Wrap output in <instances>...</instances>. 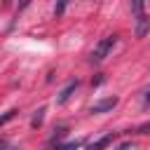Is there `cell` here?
I'll return each instance as SVG.
<instances>
[{"instance_id":"obj_1","label":"cell","mask_w":150,"mask_h":150,"mask_svg":"<svg viewBox=\"0 0 150 150\" xmlns=\"http://www.w3.org/2000/svg\"><path fill=\"white\" fill-rule=\"evenodd\" d=\"M115 45H117V35H115V33H112V35H105V38L94 47V52H91L89 61H91V63H101V61L112 52V47H115Z\"/></svg>"},{"instance_id":"obj_2","label":"cell","mask_w":150,"mask_h":150,"mask_svg":"<svg viewBox=\"0 0 150 150\" xmlns=\"http://www.w3.org/2000/svg\"><path fill=\"white\" fill-rule=\"evenodd\" d=\"M117 105V96H108V98H101V101H96L91 108H89V112H94V115H101V112H108V110H112Z\"/></svg>"},{"instance_id":"obj_3","label":"cell","mask_w":150,"mask_h":150,"mask_svg":"<svg viewBox=\"0 0 150 150\" xmlns=\"http://www.w3.org/2000/svg\"><path fill=\"white\" fill-rule=\"evenodd\" d=\"M77 87H80V82H77V80L68 82V87H66V89H63V91H61V94L56 96V103H59V105H61V103H66V101H68V98L73 96V91H75Z\"/></svg>"},{"instance_id":"obj_4","label":"cell","mask_w":150,"mask_h":150,"mask_svg":"<svg viewBox=\"0 0 150 150\" xmlns=\"http://www.w3.org/2000/svg\"><path fill=\"white\" fill-rule=\"evenodd\" d=\"M45 112H47L45 108H38V110H35V115H33V120H30V127H33V129L42 127V122H45Z\"/></svg>"},{"instance_id":"obj_5","label":"cell","mask_w":150,"mask_h":150,"mask_svg":"<svg viewBox=\"0 0 150 150\" xmlns=\"http://www.w3.org/2000/svg\"><path fill=\"white\" fill-rule=\"evenodd\" d=\"M136 21H138V26H136V35H138V38H143V35L148 33V19L141 14V16H136Z\"/></svg>"},{"instance_id":"obj_6","label":"cell","mask_w":150,"mask_h":150,"mask_svg":"<svg viewBox=\"0 0 150 150\" xmlns=\"http://www.w3.org/2000/svg\"><path fill=\"white\" fill-rule=\"evenodd\" d=\"M70 2H73V0H59V2H56V7H54V14H56V16H61Z\"/></svg>"},{"instance_id":"obj_7","label":"cell","mask_w":150,"mask_h":150,"mask_svg":"<svg viewBox=\"0 0 150 150\" xmlns=\"http://www.w3.org/2000/svg\"><path fill=\"white\" fill-rule=\"evenodd\" d=\"M131 12H134V16H141L143 14V0H131Z\"/></svg>"},{"instance_id":"obj_8","label":"cell","mask_w":150,"mask_h":150,"mask_svg":"<svg viewBox=\"0 0 150 150\" xmlns=\"http://www.w3.org/2000/svg\"><path fill=\"white\" fill-rule=\"evenodd\" d=\"M16 112H19L16 108H12V110H7V112H5L2 117H0V127H2V124H7V122H9L12 117H16Z\"/></svg>"},{"instance_id":"obj_9","label":"cell","mask_w":150,"mask_h":150,"mask_svg":"<svg viewBox=\"0 0 150 150\" xmlns=\"http://www.w3.org/2000/svg\"><path fill=\"white\" fill-rule=\"evenodd\" d=\"M110 143H112V136H103V138L94 141V145H96V148H103V145H110Z\"/></svg>"},{"instance_id":"obj_10","label":"cell","mask_w":150,"mask_h":150,"mask_svg":"<svg viewBox=\"0 0 150 150\" xmlns=\"http://www.w3.org/2000/svg\"><path fill=\"white\" fill-rule=\"evenodd\" d=\"M136 134H150V124H141V127L136 129Z\"/></svg>"},{"instance_id":"obj_11","label":"cell","mask_w":150,"mask_h":150,"mask_svg":"<svg viewBox=\"0 0 150 150\" xmlns=\"http://www.w3.org/2000/svg\"><path fill=\"white\" fill-rule=\"evenodd\" d=\"M145 103H150V87L145 89Z\"/></svg>"}]
</instances>
